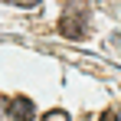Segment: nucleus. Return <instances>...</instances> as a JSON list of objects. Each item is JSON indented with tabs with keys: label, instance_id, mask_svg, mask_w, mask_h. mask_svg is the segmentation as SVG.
I'll return each mask as SVG.
<instances>
[{
	"label": "nucleus",
	"instance_id": "obj_4",
	"mask_svg": "<svg viewBox=\"0 0 121 121\" xmlns=\"http://www.w3.org/2000/svg\"><path fill=\"white\" fill-rule=\"evenodd\" d=\"M10 3H20V7H36L39 0H10Z\"/></svg>",
	"mask_w": 121,
	"mask_h": 121
},
{
	"label": "nucleus",
	"instance_id": "obj_2",
	"mask_svg": "<svg viewBox=\"0 0 121 121\" xmlns=\"http://www.w3.org/2000/svg\"><path fill=\"white\" fill-rule=\"evenodd\" d=\"M7 121H33V101L30 98H13L7 108Z\"/></svg>",
	"mask_w": 121,
	"mask_h": 121
},
{
	"label": "nucleus",
	"instance_id": "obj_3",
	"mask_svg": "<svg viewBox=\"0 0 121 121\" xmlns=\"http://www.w3.org/2000/svg\"><path fill=\"white\" fill-rule=\"evenodd\" d=\"M43 121H69V115H65V111H49Z\"/></svg>",
	"mask_w": 121,
	"mask_h": 121
},
{
	"label": "nucleus",
	"instance_id": "obj_1",
	"mask_svg": "<svg viewBox=\"0 0 121 121\" xmlns=\"http://www.w3.org/2000/svg\"><path fill=\"white\" fill-rule=\"evenodd\" d=\"M85 26H88L85 13H82V10H69V13L59 20V33H62V36H69V39H79L82 33H85Z\"/></svg>",
	"mask_w": 121,
	"mask_h": 121
}]
</instances>
